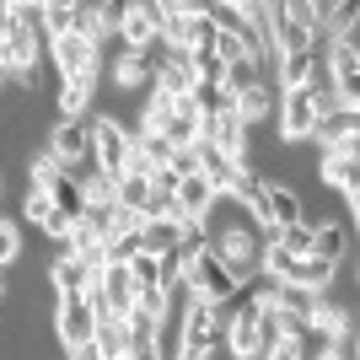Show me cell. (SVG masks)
Masks as SVG:
<instances>
[{
  "label": "cell",
  "instance_id": "1",
  "mask_svg": "<svg viewBox=\"0 0 360 360\" xmlns=\"http://www.w3.org/2000/svg\"><path fill=\"white\" fill-rule=\"evenodd\" d=\"M183 285H188V296L194 301H210V307H226V301L242 290V280L231 269H226V258L215 253L210 242H199V248H188V258H183Z\"/></svg>",
  "mask_w": 360,
  "mask_h": 360
},
{
  "label": "cell",
  "instance_id": "2",
  "mask_svg": "<svg viewBox=\"0 0 360 360\" xmlns=\"http://www.w3.org/2000/svg\"><path fill=\"white\" fill-rule=\"evenodd\" d=\"M274 124H280V129H274V140H280V146H290V150H301L307 146V140L317 135V103H312V91L307 86H296V91H280V97H274Z\"/></svg>",
  "mask_w": 360,
  "mask_h": 360
},
{
  "label": "cell",
  "instance_id": "3",
  "mask_svg": "<svg viewBox=\"0 0 360 360\" xmlns=\"http://www.w3.org/2000/svg\"><path fill=\"white\" fill-rule=\"evenodd\" d=\"M44 150L70 172V178H81L91 167V119H54L49 135H44Z\"/></svg>",
  "mask_w": 360,
  "mask_h": 360
},
{
  "label": "cell",
  "instance_id": "4",
  "mask_svg": "<svg viewBox=\"0 0 360 360\" xmlns=\"http://www.w3.org/2000/svg\"><path fill=\"white\" fill-rule=\"evenodd\" d=\"M103 54H108V49L86 44V38H75V32H60V38H49V44H44V60H49V70H54V81L103 75Z\"/></svg>",
  "mask_w": 360,
  "mask_h": 360
},
{
  "label": "cell",
  "instance_id": "5",
  "mask_svg": "<svg viewBox=\"0 0 360 360\" xmlns=\"http://www.w3.org/2000/svg\"><path fill=\"white\" fill-rule=\"evenodd\" d=\"M317 183L345 199V221H360V150H323Z\"/></svg>",
  "mask_w": 360,
  "mask_h": 360
},
{
  "label": "cell",
  "instance_id": "6",
  "mask_svg": "<svg viewBox=\"0 0 360 360\" xmlns=\"http://www.w3.org/2000/svg\"><path fill=\"white\" fill-rule=\"evenodd\" d=\"M135 129L119 119V113H91V167L97 172H124V150H129Z\"/></svg>",
  "mask_w": 360,
  "mask_h": 360
},
{
  "label": "cell",
  "instance_id": "7",
  "mask_svg": "<svg viewBox=\"0 0 360 360\" xmlns=\"http://www.w3.org/2000/svg\"><path fill=\"white\" fill-rule=\"evenodd\" d=\"M205 146H215L226 162L248 167V146H253V129L237 119V108H215L210 119H205Z\"/></svg>",
  "mask_w": 360,
  "mask_h": 360
},
{
  "label": "cell",
  "instance_id": "8",
  "mask_svg": "<svg viewBox=\"0 0 360 360\" xmlns=\"http://www.w3.org/2000/svg\"><path fill=\"white\" fill-rule=\"evenodd\" d=\"M91 328H97V312L86 307L81 290H75V296H54V339H60L65 349L91 345Z\"/></svg>",
  "mask_w": 360,
  "mask_h": 360
},
{
  "label": "cell",
  "instance_id": "9",
  "mask_svg": "<svg viewBox=\"0 0 360 360\" xmlns=\"http://www.w3.org/2000/svg\"><path fill=\"white\" fill-rule=\"evenodd\" d=\"M215 183L205 178V172H188V178H178V188H172V210L183 215V221H205L210 226V215H215Z\"/></svg>",
  "mask_w": 360,
  "mask_h": 360
},
{
  "label": "cell",
  "instance_id": "10",
  "mask_svg": "<svg viewBox=\"0 0 360 360\" xmlns=\"http://www.w3.org/2000/svg\"><path fill=\"white\" fill-rule=\"evenodd\" d=\"M312 226V253L328 258V264H349L355 253V221H339V215H323V221H307Z\"/></svg>",
  "mask_w": 360,
  "mask_h": 360
},
{
  "label": "cell",
  "instance_id": "11",
  "mask_svg": "<svg viewBox=\"0 0 360 360\" xmlns=\"http://www.w3.org/2000/svg\"><path fill=\"white\" fill-rule=\"evenodd\" d=\"M150 135H162L167 146H199V140H205V113H199L188 97H178V103L167 108V119L156 124Z\"/></svg>",
  "mask_w": 360,
  "mask_h": 360
},
{
  "label": "cell",
  "instance_id": "12",
  "mask_svg": "<svg viewBox=\"0 0 360 360\" xmlns=\"http://www.w3.org/2000/svg\"><path fill=\"white\" fill-rule=\"evenodd\" d=\"M269 44H274V54H317L323 32L307 27V22H296V16H285L280 6H274V16H269Z\"/></svg>",
  "mask_w": 360,
  "mask_h": 360
},
{
  "label": "cell",
  "instance_id": "13",
  "mask_svg": "<svg viewBox=\"0 0 360 360\" xmlns=\"http://www.w3.org/2000/svg\"><path fill=\"white\" fill-rule=\"evenodd\" d=\"M103 65H108V81H113L119 91H146L150 70H156L146 54H135V49H124V44H119V54H103Z\"/></svg>",
  "mask_w": 360,
  "mask_h": 360
},
{
  "label": "cell",
  "instance_id": "14",
  "mask_svg": "<svg viewBox=\"0 0 360 360\" xmlns=\"http://www.w3.org/2000/svg\"><path fill=\"white\" fill-rule=\"evenodd\" d=\"M307 333H317L323 345H339V339H349V333H355V307H333L328 296H317L312 317H307Z\"/></svg>",
  "mask_w": 360,
  "mask_h": 360
},
{
  "label": "cell",
  "instance_id": "15",
  "mask_svg": "<svg viewBox=\"0 0 360 360\" xmlns=\"http://www.w3.org/2000/svg\"><path fill=\"white\" fill-rule=\"evenodd\" d=\"M312 140L323 150H360V108H333L328 119L317 124Z\"/></svg>",
  "mask_w": 360,
  "mask_h": 360
},
{
  "label": "cell",
  "instance_id": "16",
  "mask_svg": "<svg viewBox=\"0 0 360 360\" xmlns=\"http://www.w3.org/2000/svg\"><path fill=\"white\" fill-rule=\"evenodd\" d=\"M97 81H103V75H75V81H60V91H54V119H91Z\"/></svg>",
  "mask_w": 360,
  "mask_h": 360
},
{
  "label": "cell",
  "instance_id": "17",
  "mask_svg": "<svg viewBox=\"0 0 360 360\" xmlns=\"http://www.w3.org/2000/svg\"><path fill=\"white\" fill-rule=\"evenodd\" d=\"M38 60H44V44H38L32 32L16 27L11 38H0V70H6V81H22Z\"/></svg>",
  "mask_w": 360,
  "mask_h": 360
},
{
  "label": "cell",
  "instance_id": "18",
  "mask_svg": "<svg viewBox=\"0 0 360 360\" xmlns=\"http://www.w3.org/2000/svg\"><path fill=\"white\" fill-rule=\"evenodd\" d=\"M339 269H345V264H328V258L307 253V258H296V264H290L285 285H301V290H317V296H328V290L339 285Z\"/></svg>",
  "mask_w": 360,
  "mask_h": 360
},
{
  "label": "cell",
  "instance_id": "19",
  "mask_svg": "<svg viewBox=\"0 0 360 360\" xmlns=\"http://www.w3.org/2000/svg\"><path fill=\"white\" fill-rule=\"evenodd\" d=\"M97 269H103V264H97ZM97 269H91V264H81V258H70V253H60V258L44 269V280H49V290H54V296H75V290H86L91 280H97Z\"/></svg>",
  "mask_w": 360,
  "mask_h": 360
},
{
  "label": "cell",
  "instance_id": "20",
  "mask_svg": "<svg viewBox=\"0 0 360 360\" xmlns=\"http://www.w3.org/2000/svg\"><path fill=\"white\" fill-rule=\"evenodd\" d=\"M97 290L108 296V312H113V317H124V312H129V301H135V280H129L124 264H103V269H97Z\"/></svg>",
  "mask_w": 360,
  "mask_h": 360
},
{
  "label": "cell",
  "instance_id": "21",
  "mask_svg": "<svg viewBox=\"0 0 360 360\" xmlns=\"http://www.w3.org/2000/svg\"><path fill=\"white\" fill-rule=\"evenodd\" d=\"M91 345H97V355H129L135 349V333H129V312L124 317H97V328H91Z\"/></svg>",
  "mask_w": 360,
  "mask_h": 360
},
{
  "label": "cell",
  "instance_id": "22",
  "mask_svg": "<svg viewBox=\"0 0 360 360\" xmlns=\"http://www.w3.org/2000/svg\"><path fill=\"white\" fill-rule=\"evenodd\" d=\"M274 97H280V91H274V86H269V75H264V81H258V86H248L231 108H237V119L248 124V129H258L264 119H274Z\"/></svg>",
  "mask_w": 360,
  "mask_h": 360
},
{
  "label": "cell",
  "instance_id": "23",
  "mask_svg": "<svg viewBox=\"0 0 360 360\" xmlns=\"http://www.w3.org/2000/svg\"><path fill=\"white\" fill-rule=\"evenodd\" d=\"M274 91H296L317 81V54H274Z\"/></svg>",
  "mask_w": 360,
  "mask_h": 360
},
{
  "label": "cell",
  "instance_id": "24",
  "mask_svg": "<svg viewBox=\"0 0 360 360\" xmlns=\"http://www.w3.org/2000/svg\"><path fill=\"white\" fill-rule=\"evenodd\" d=\"M264 75H269V70H264V65H258L253 54H237V60H226V70H221V91L231 97V103H237L242 91H248V86H258Z\"/></svg>",
  "mask_w": 360,
  "mask_h": 360
},
{
  "label": "cell",
  "instance_id": "25",
  "mask_svg": "<svg viewBox=\"0 0 360 360\" xmlns=\"http://www.w3.org/2000/svg\"><path fill=\"white\" fill-rule=\"evenodd\" d=\"M129 312H140V317H178L172 312V290L167 285H135V301H129Z\"/></svg>",
  "mask_w": 360,
  "mask_h": 360
},
{
  "label": "cell",
  "instance_id": "26",
  "mask_svg": "<svg viewBox=\"0 0 360 360\" xmlns=\"http://www.w3.org/2000/svg\"><path fill=\"white\" fill-rule=\"evenodd\" d=\"M113 205H124V210H150V178H129V172H119V188H113Z\"/></svg>",
  "mask_w": 360,
  "mask_h": 360
},
{
  "label": "cell",
  "instance_id": "27",
  "mask_svg": "<svg viewBox=\"0 0 360 360\" xmlns=\"http://www.w3.org/2000/svg\"><path fill=\"white\" fill-rule=\"evenodd\" d=\"M70 32L86 38V44H97V49H108V32H103V22H97V6H91V0H81L70 11Z\"/></svg>",
  "mask_w": 360,
  "mask_h": 360
},
{
  "label": "cell",
  "instance_id": "28",
  "mask_svg": "<svg viewBox=\"0 0 360 360\" xmlns=\"http://www.w3.org/2000/svg\"><path fill=\"white\" fill-rule=\"evenodd\" d=\"M113 188H119L113 172H97V167L81 172V199H86V205H113Z\"/></svg>",
  "mask_w": 360,
  "mask_h": 360
},
{
  "label": "cell",
  "instance_id": "29",
  "mask_svg": "<svg viewBox=\"0 0 360 360\" xmlns=\"http://www.w3.org/2000/svg\"><path fill=\"white\" fill-rule=\"evenodd\" d=\"M49 199H54V210H65L70 221L86 210V199H81V178H70V172H60V183L49 188Z\"/></svg>",
  "mask_w": 360,
  "mask_h": 360
},
{
  "label": "cell",
  "instance_id": "30",
  "mask_svg": "<svg viewBox=\"0 0 360 360\" xmlns=\"http://www.w3.org/2000/svg\"><path fill=\"white\" fill-rule=\"evenodd\" d=\"M124 269H129V280H135V285H162V253H146V248H140Z\"/></svg>",
  "mask_w": 360,
  "mask_h": 360
},
{
  "label": "cell",
  "instance_id": "31",
  "mask_svg": "<svg viewBox=\"0 0 360 360\" xmlns=\"http://www.w3.org/2000/svg\"><path fill=\"white\" fill-rule=\"evenodd\" d=\"M49 215H54V199H49L44 188H27V194H22V226H38V231H44Z\"/></svg>",
  "mask_w": 360,
  "mask_h": 360
},
{
  "label": "cell",
  "instance_id": "32",
  "mask_svg": "<svg viewBox=\"0 0 360 360\" xmlns=\"http://www.w3.org/2000/svg\"><path fill=\"white\" fill-rule=\"evenodd\" d=\"M22 253H27V242H22V221H0V269H11Z\"/></svg>",
  "mask_w": 360,
  "mask_h": 360
},
{
  "label": "cell",
  "instance_id": "33",
  "mask_svg": "<svg viewBox=\"0 0 360 360\" xmlns=\"http://www.w3.org/2000/svg\"><path fill=\"white\" fill-rule=\"evenodd\" d=\"M274 242H280L290 258H307V253H312V226H307V221H301V226H280Z\"/></svg>",
  "mask_w": 360,
  "mask_h": 360
},
{
  "label": "cell",
  "instance_id": "34",
  "mask_svg": "<svg viewBox=\"0 0 360 360\" xmlns=\"http://www.w3.org/2000/svg\"><path fill=\"white\" fill-rule=\"evenodd\" d=\"M91 6H97L103 32H108V38H119V27H124V16H129V6H135V0H91Z\"/></svg>",
  "mask_w": 360,
  "mask_h": 360
},
{
  "label": "cell",
  "instance_id": "35",
  "mask_svg": "<svg viewBox=\"0 0 360 360\" xmlns=\"http://www.w3.org/2000/svg\"><path fill=\"white\" fill-rule=\"evenodd\" d=\"M167 167H172L178 178H188V172H199V150H194V146H172V156H167Z\"/></svg>",
  "mask_w": 360,
  "mask_h": 360
},
{
  "label": "cell",
  "instance_id": "36",
  "mask_svg": "<svg viewBox=\"0 0 360 360\" xmlns=\"http://www.w3.org/2000/svg\"><path fill=\"white\" fill-rule=\"evenodd\" d=\"M258 360H307V339H280V345L264 349Z\"/></svg>",
  "mask_w": 360,
  "mask_h": 360
},
{
  "label": "cell",
  "instance_id": "37",
  "mask_svg": "<svg viewBox=\"0 0 360 360\" xmlns=\"http://www.w3.org/2000/svg\"><path fill=\"white\" fill-rule=\"evenodd\" d=\"M16 32V11H6V6H0V38H11Z\"/></svg>",
  "mask_w": 360,
  "mask_h": 360
},
{
  "label": "cell",
  "instance_id": "38",
  "mask_svg": "<svg viewBox=\"0 0 360 360\" xmlns=\"http://www.w3.org/2000/svg\"><path fill=\"white\" fill-rule=\"evenodd\" d=\"M129 360H156V349H135V355H129Z\"/></svg>",
  "mask_w": 360,
  "mask_h": 360
},
{
  "label": "cell",
  "instance_id": "39",
  "mask_svg": "<svg viewBox=\"0 0 360 360\" xmlns=\"http://www.w3.org/2000/svg\"><path fill=\"white\" fill-rule=\"evenodd\" d=\"M0 301H6V269H0Z\"/></svg>",
  "mask_w": 360,
  "mask_h": 360
},
{
  "label": "cell",
  "instance_id": "40",
  "mask_svg": "<svg viewBox=\"0 0 360 360\" xmlns=\"http://www.w3.org/2000/svg\"><path fill=\"white\" fill-rule=\"evenodd\" d=\"M0 194H6V167H0Z\"/></svg>",
  "mask_w": 360,
  "mask_h": 360
},
{
  "label": "cell",
  "instance_id": "41",
  "mask_svg": "<svg viewBox=\"0 0 360 360\" xmlns=\"http://www.w3.org/2000/svg\"><path fill=\"white\" fill-rule=\"evenodd\" d=\"M0 91H6V70H0Z\"/></svg>",
  "mask_w": 360,
  "mask_h": 360
},
{
  "label": "cell",
  "instance_id": "42",
  "mask_svg": "<svg viewBox=\"0 0 360 360\" xmlns=\"http://www.w3.org/2000/svg\"><path fill=\"white\" fill-rule=\"evenodd\" d=\"M108 360H129V355H108Z\"/></svg>",
  "mask_w": 360,
  "mask_h": 360
}]
</instances>
